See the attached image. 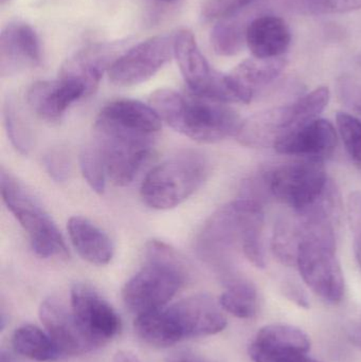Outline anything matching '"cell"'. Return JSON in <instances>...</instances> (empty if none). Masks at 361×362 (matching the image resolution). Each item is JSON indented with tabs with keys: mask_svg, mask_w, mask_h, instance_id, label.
<instances>
[{
	"mask_svg": "<svg viewBox=\"0 0 361 362\" xmlns=\"http://www.w3.org/2000/svg\"><path fill=\"white\" fill-rule=\"evenodd\" d=\"M355 62L356 64H357V65L360 66L361 67V51H360V52H358V54L356 55Z\"/></svg>",
	"mask_w": 361,
	"mask_h": 362,
	"instance_id": "b9f144b4",
	"label": "cell"
},
{
	"mask_svg": "<svg viewBox=\"0 0 361 362\" xmlns=\"http://www.w3.org/2000/svg\"><path fill=\"white\" fill-rule=\"evenodd\" d=\"M158 1L167 2V4H175V2H178L179 0H158Z\"/></svg>",
	"mask_w": 361,
	"mask_h": 362,
	"instance_id": "7bdbcfd3",
	"label": "cell"
},
{
	"mask_svg": "<svg viewBox=\"0 0 361 362\" xmlns=\"http://www.w3.org/2000/svg\"><path fill=\"white\" fill-rule=\"evenodd\" d=\"M8 1V0H1V2H6Z\"/></svg>",
	"mask_w": 361,
	"mask_h": 362,
	"instance_id": "ee69618b",
	"label": "cell"
},
{
	"mask_svg": "<svg viewBox=\"0 0 361 362\" xmlns=\"http://www.w3.org/2000/svg\"><path fill=\"white\" fill-rule=\"evenodd\" d=\"M146 264L123 287L125 306L135 315L165 308L184 285L187 265L179 253L161 240L146 244Z\"/></svg>",
	"mask_w": 361,
	"mask_h": 362,
	"instance_id": "7a4b0ae2",
	"label": "cell"
},
{
	"mask_svg": "<svg viewBox=\"0 0 361 362\" xmlns=\"http://www.w3.org/2000/svg\"><path fill=\"white\" fill-rule=\"evenodd\" d=\"M290 42V28L281 17L263 15L249 21L246 44L254 57H280L288 51Z\"/></svg>",
	"mask_w": 361,
	"mask_h": 362,
	"instance_id": "d6986e66",
	"label": "cell"
},
{
	"mask_svg": "<svg viewBox=\"0 0 361 362\" xmlns=\"http://www.w3.org/2000/svg\"><path fill=\"white\" fill-rule=\"evenodd\" d=\"M222 306L207 295H194L165 308L170 327L177 342L215 335L224 331L227 319Z\"/></svg>",
	"mask_w": 361,
	"mask_h": 362,
	"instance_id": "7c38bea8",
	"label": "cell"
},
{
	"mask_svg": "<svg viewBox=\"0 0 361 362\" xmlns=\"http://www.w3.org/2000/svg\"><path fill=\"white\" fill-rule=\"evenodd\" d=\"M173 55L174 36H154L121 54L108 70V76L117 86H135L153 78Z\"/></svg>",
	"mask_w": 361,
	"mask_h": 362,
	"instance_id": "8fae6325",
	"label": "cell"
},
{
	"mask_svg": "<svg viewBox=\"0 0 361 362\" xmlns=\"http://www.w3.org/2000/svg\"><path fill=\"white\" fill-rule=\"evenodd\" d=\"M354 340H355L357 346L361 348V325L358 327L357 331H356L355 335H354Z\"/></svg>",
	"mask_w": 361,
	"mask_h": 362,
	"instance_id": "ab89813d",
	"label": "cell"
},
{
	"mask_svg": "<svg viewBox=\"0 0 361 362\" xmlns=\"http://www.w3.org/2000/svg\"><path fill=\"white\" fill-rule=\"evenodd\" d=\"M72 246L81 257L93 265H107L114 257L112 238L89 219L73 216L67 223Z\"/></svg>",
	"mask_w": 361,
	"mask_h": 362,
	"instance_id": "ffe728a7",
	"label": "cell"
},
{
	"mask_svg": "<svg viewBox=\"0 0 361 362\" xmlns=\"http://www.w3.org/2000/svg\"><path fill=\"white\" fill-rule=\"evenodd\" d=\"M0 362H12V361H11L10 356H8L6 353L1 352V355H0Z\"/></svg>",
	"mask_w": 361,
	"mask_h": 362,
	"instance_id": "60d3db41",
	"label": "cell"
},
{
	"mask_svg": "<svg viewBox=\"0 0 361 362\" xmlns=\"http://www.w3.org/2000/svg\"><path fill=\"white\" fill-rule=\"evenodd\" d=\"M150 105L162 122L186 137L214 144L237 135L242 121L226 103L173 89L160 88L150 95Z\"/></svg>",
	"mask_w": 361,
	"mask_h": 362,
	"instance_id": "6da1fadb",
	"label": "cell"
},
{
	"mask_svg": "<svg viewBox=\"0 0 361 362\" xmlns=\"http://www.w3.org/2000/svg\"><path fill=\"white\" fill-rule=\"evenodd\" d=\"M336 89L343 104L361 115V80L345 74L337 81Z\"/></svg>",
	"mask_w": 361,
	"mask_h": 362,
	"instance_id": "d6a6232c",
	"label": "cell"
},
{
	"mask_svg": "<svg viewBox=\"0 0 361 362\" xmlns=\"http://www.w3.org/2000/svg\"><path fill=\"white\" fill-rule=\"evenodd\" d=\"M267 176L271 195L294 211L313 204L330 183L324 161L309 159L276 168Z\"/></svg>",
	"mask_w": 361,
	"mask_h": 362,
	"instance_id": "9c48e42d",
	"label": "cell"
},
{
	"mask_svg": "<svg viewBox=\"0 0 361 362\" xmlns=\"http://www.w3.org/2000/svg\"><path fill=\"white\" fill-rule=\"evenodd\" d=\"M4 124L11 144L21 155H28L33 146V138L23 117L15 108L14 104L8 101L4 110Z\"/></svg>",
	"mask_w": 361,
	"mask_h": 362,
	"instance_id": "f1b7e54d",
	"label": "cell"
},
{
	"mask_svg": "<svg viewBox=\"0 0 361 362\" xmlns=\"http://www.w3.org/2000/svg\"><path fill=\"white\" fill-rule=\"evenodd\" d=\"M223 310L239 319H251L258 313V293L256 287L246 280L235 279L229 282L220 298Z\"/></svg>",
	"mask_w": 361,
	"mask_h": 362,
	"instance_id": "cb8c5ba5",
	"label": "cell"
},
{
	"mask_svg": "<svg viewBox=\"0 0 361 362\" xmlns=\"http://www.w3.org/2000/svg\"><path fill=\"white\" fill-rule=\"evenodd\" d=\"M82 98H87L83 86L61 78L34 83L27 93L32 112L47 122L61 120L69 106Z\"/></svg>",
	"mask_w": 361,
	"mask_h": 362,
	"instance_id": "ac0fdd59",
	"label": "cell"
},
{
	"mask_svg": "<svg viewBox=\"0 0 361 362\" xmlns=\"http://www.w3.org/2000/svg\"><path fill=\"white\" fill-rule=\"evenodd\" d=\"M167 362H208L201 355L190 350L175 351L169 355Z\"/></svg>",
	"mask_w": 361,
	"mask_h": 362,
	"instance_id": "74e56055",
	"label": "cell"
},
{
	"mask_svg": "<svg viewBox=\"0 0 361 362\" xmlns=\"http://www.w3.org/2000/svg\"><path fill=\"white\" fill-rule=\"evenodd\" d=\"M152 136L97 118L93 142L101 153L107 177L114 185L124 187L133 182L150 154Z\"/></svg>",
	"mask_w": 361,
	"mask_h": 362,
	"instance_id": "52a82bcc",
	"label": "cell"
},
{
	"mask_svg": "<svg viewBox=\"0 0 361 362\" xmlns=\"http://www.w3.org/2000/svg\"><path fill=\"white\" fill-rule=\"evenodd\" d=\"M330 99V89L318 87L288 105L269 108L248 117L242 121L235 138L247 148H275L288 134L317 119Z\"/></svg>",
	"mask_w": 361,
	"mask_h": 362,
	"instance_id": "3957f363",
	"label": "cell"
},
{
	"mask_svg": "<svg viewBox=\"0 0 361 362\" xmlns=\"http://www.w3.org/2000/svg\"><path fill=\"white\" fill-rule=\"evenodd\" d=\"M78 160L83 177L88 183L89 187L95 193L103 194L105 191L107 174L101 153L95 142L83 148Z\"/></svg>",
	"mask_w": 361,
	"mask_h": 362,
	"instance_id": "83f0119b",
	"label": "cell"
},
{
	"mask_svg": "<svg viewBox=\"0 0 361 362\" xmlns=\"http://www.w3.org/2000/svg\"><path fill=\"white\" fill-rule=\"evenodd\" d=\"M121 42H107L87 47L66 59L59 70V78L78 83L86 97L97 91L105 71L118 59Z\"/></svg>",
	"mask_w": 361,
	"mask_h": 362,
	"instance_id": "9a60e30c",
	"label": "cell"
},
{
	"mask_svg": "<svg viewBox=\"0 0 361 362\" xmlns=\"http://www.w3.org/2000/svg\"><path fill=\"white\" fill-rule=\"evenodd\" d=\"M249 356L254 362H320L309 357L307 353L263 346L256 341L250 344Z\"/></svg>",
	"mask_w": 361,
	"mask_h": 362,
	"instance_id": "4dcf8cb0",
	"label": "cell"
},
{
	"mask_svg": "<svg viewBox=\"0 0 361 362\" xmlns=\"http://www.w3.org/2000/svg\"><path fill=\"white\" fill-rule=\"evenodd\" d=\"M174 57L191 93L223 103H232L227 74L211 68L190 30H179L174 35Z\"/></svg>",
	"mask_w": 361,
	"mask_h": 362,
	"instance_id": "30bf717a",
	"label": "cell"
},
{
	"mask_svg": "<svg viewBox=\"0 0 361 362\" xmlns=\"http://www.w3.org/2000/svg\"><path fill=\"white\" fill-rule=\"evenodd\" d=\"M262 209L258 202L239 197L215 211L197 236L199 257L215 267L228 266L233 253L242 251L248 227Z\"/></svg>",
	"mask_w": 361,
	"mask_h": 362,
	"instance_id": "8992f818",
	"label": "cell"
},
{
	"mask_svg": "<svg viewBox=\"0 0 361 362\" xmlns=\"http://www.w3.org/2000/svg\"><path fill=\"white\" fill-rule=\"evenodd\" d=\"M97 118L123 129L153 135L160 131L162 120L154 108L137 100L121 99L106 105Z\"/></svg>",
	"mask_w": 361,
	"mask_h": 362,
	"instance_id": "44dd1931",
	"label": "cell"
},
{
	"mask_svg": "<svg viewBox=\"0 0 361 362\" xmlns=\"http://www.w3.org/2000/svg\"><path fill=\"white\" fill-rule=\"evenodd\" d=\"M336 124L352 163L361 173V121L347 112H338Z\"/></svg>",
	"mask_w": 361,
	"mask_h": 362,
	"instance_id": "f546056e",
	"label": "cell"
},
{
	"mask_svg": "<svg viewBox=\"0 0 361 362\" xmlns=\"http://www.w3.org/2000/svg\"><path fill=\"white\" fill-rule=\"evenodd\" d=\"M300 244V231L294 215L279 219L276 223L271 240V250L275 257L282 264L296 265Z\"/></svg>",
	"mask_w": 361,
	"mask_h": 362,
	"instance_id": "484cf974",
	"label": "cell"
},
{
	"mask_svg": "<svg viewBox=\"0 0 361 362\" xmlns=\"http://www.w3.org/2000/svg\"><path fill=\"white\" fill-rule=\"evenodd\" d=\"M42 62L40 38L27 23H10L0 35V70L11 76Z\"/></svg>",
	"mask_w": 361,
	"mask_h": 362,
	"instance_id": "e0dca14e",
	"label": "cell"
},
{
	"mask_svg": "<svg viewBox=\"0 0 361 362\" xmlns=\"http://www.w3.org/2000/svg\"><path fill=\"white\" fill-rule=\"evenodd\" d=\"M44 163L50 177L57 182H63L69 177V159L67 158V155L61 151H50L45 156Z\"/></svg>",
	"mask_w": 361,
	"mask_h": 362,
	"instance_id": "d590c367",
	"label": "cell"
},
{
	"mask_svg": "<svg viewBox=\"0 0 361 362\" xmlns=\"http://www.w3.org/2000/svg\"><path fill=\"white\" fill-rule=\"evenodd\" d=\"M70 308L86 333L100 346L114 339L122 329L120 317L93 287L76 283L70 293Z\"/></svg>",
	"mask_w": 361,
	"mask_h": 362,
	"instance_id": "4fadbf2b",
	"label": "cell"
},
{
	"mask_svg": "<svg viewBox=\"0 0 361 362\" xmlns=\"http://www.w3.org/2000/svg\"><path fill=\"white\" fill-rule=\"evenodd\" d=\"M284 293L290 301L295 302L299 306L302 308H307L309 306V300H307V295L302 289L299 288L298 286L294 284H288L284 287Z\"/></svg>",
	"mask_w": 361,
	"mask_h": 362,
	"instance_id": "8d00e7d4",
	"label": "cell"
},
{
	"mask_svg": "<svg viewBox=\"0 0 361 362\" xmlns=\"http://www.w3.org/2000/svg\"><path fill=\"white\" fill-rule=\"evenodd\" d=\"M297 8L309 14L347 13L361 8V0H295Z\"/></svg>",
	"mask_w": 361,
	"mask_h": 362,
	"instance_id": "1f68e13d",
	"label": "cell"
},
{
	"mask_svg": "<svg viewBox=\"0 0 361 362\" xmlns=\"http://www.w3.org/2000/svg\"><path fill=\"white\" fill-rule=\"evenodd\" d=\"M12 346L15 352L34 361L53 362L63 357L49 334L33 325L18 327L13 334Z\"/></svg>",
	"mask_w": 361,
	"mask_h": 362,
	"instance_id": "603a6c76",
	"label": "cell"
},
{
	"mask_svg": "<svg viewBox=\"0 0 361 362\" xmlns=\"http://www.w3.org/2000/svg\"><path fill=\"white\" fill-rule=\"evenodd\" d=\"M286 67L283 57L248 59L237 65L230 76L243 93L245 103L251 102L256 90L275 81Z\"/></svg>",
	"mask_w": 361,
	"mask_h": 362,
	"instance_id": "7402d4cb",
	"label": "cell"
},
{
	"mask_svg": "<svg viewBox=\"0 0 361 362\" xmlns=\"http://www.w3.org/2000/svg\"><path fill=\"white\" fill-rule=\"evenodd\" d=\"M296 266L305 284L324 301L338 303L345 279L336 255V238L307 236L299 246Z\"/></svg>",
	"mask_w": 361,
	"mask_h": 362,
	"instance_id": "ba28073f",
	"label": "cell"
},
{
	"mask_svg": "<svg viewBox=\"0 0 361 362\" xmlns=\"http://www.w3.org/2000/svg\"><path fill=\"white\" fill-rule=\"evenodd\" d=\"M249 23L239 17H225L211 32V46L216 54L232 57L237 54L246 44V33Z\"/></svg>",
	"mask_w": 361,
	"mask_h": 362,
	"instance_id": "d4e9b609",
	"label": "cell"
},
{
	"mask_svg": "<svg viewBox=\"0 0 361 362\" xmlns=\"http://www.w3.org/2000/svg\"><path fill=\"white\" fill-rule=\"evenodd\" d=\"M254 341L264 346L309 353L311 341L307 334L288 325H271L261 329Z\"/></svg>",
	"mask_w": 361,
	"mask_h": 362,
	"instance_id": "4316f807",
	"label": "cell"
},
{
	"mask_svg": "<svg viewBox=\"0 0 361 362\" xmlns=\"http://www.w3.org/2000/svg\"><path fill=\"white\" fill-rule=\"evenodd\" d=\"M209 163L199 151L186 150L155 167L141 185L142 200L154 210L182 204L207 180Z\"/></svg>",
	"mask_w": 361,
	"mask_h": 362,
	"instance_id": "277c9868",
	"label": "cell"
},
{
	"mask_svg": "<svg viewBox=\"0 0 361 362\" xmlns=\"http://www.w3.org/2000/svg\"><path fill=\"white\" fill-rule=\"evenodd\" d=\"M1 197L29 238L32 250L42 259L69 255L67 245L55 225L33 194L12 174L1 168Z\"/></svg>",
	"mask_w": 361,
	"mask_h": 362,
	"instance_id": "5b68a950",
	"label": "cell"
},
{
	"mask_svg": "<svg viewBox=\"0 0 361 362\" xmlns=\"http://www.w3.org/2000/svg\"><path fill=\"white\" fill-rule=\"evenodd\" d=\"M38 315L61 356H78L100 348L83 329L71 308L68 310L57 298H48L42 302Z\"/></svg>",
	"mask_w": 361,
	"mask_h": 362,
	"instance_id": "5bb4252c",
	"label": "cell"
},
{
	"mask_svg": "<svg viewBox=\"0 0 361 362\" xmlns=\"http://www.w3.org/2000/svg\"><path fill=\"white\" fill-rule=\"evenodd\" d=\"M254 0H208L203 8V15L207 19L225 18L235 14Z\"/></svg>",
	"mask_w": 361,
	"mask_h": 362,
	"instance_id": "836d02e7",
	"label": "cell"
},
{
	"mask_svg": "<svg viewBox=\"0 0 361 362\" xmlns=\"http://www.w3.org/2000/svg\"><path fill=\"white\" fill-rule=\"evenodd\" d=\"M348 215L353 235L354 251L361 269V192H354L350 196Z\"/></svg>",
	"mask_w": 361,
	"mask_h": 362,
	"instance_id": "e575fe53",
	"label": "cell"
},
{
	"mask_svg": "<svg viewBox=\"0 0 361 362\" xmlns=\"http://www.w3.org/2000/svg\"><path fill=\"white\" fill-rule=\"evenodd\" d=\"M114 362H140L139 359L137 358V356L131 354L129 352H124V351H120V352L117 353L116 356H114Z\"/></svg>",
	"mask_w": 361,
	"mask_h": 362,
	"instance_id": "f35d334b",
	"label": "cell"
},
{
	"mask_svg": "<svg viewBox=\"0 0 361 362\" xmlns=\"http://www.w3.org/2000/svg\"><path fill=\"white\" fill-rule=\"evenodd\" d=\"M337 144L334 125L326 119L317 118L288 134L273 148L279 154L324 161L334 154Z\"/></svg>",
	"mask_w": 361,
	"mask_h": 362,
	"instance_id": "2e32d148",
	"label": "cell"
}]
</instances>
